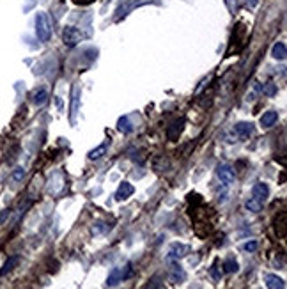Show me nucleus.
Listing matches in <instances>:
<instances>
[{
    "instance_id": "f257e3e1",
    "label": "nucleus",
    "mask_w": 287,
    "mask_h": 289,
    "mask_svg": "<svg viewBox=\"0 0 287 289\" xmlns=\"http://www.w3.org/2000/svg\"><path fill=\"white\" fill-rule=\"evenodd\" d=\"M36 34L37 39L46 43L52 37V25H50V20L46 16V12H37L36 14Z\"/></svg>"
},
{
    "instance_id": "f03ea898",
    "label": "nucleus",
    "mask_w": 287,
    "mask_h": 289,
    "mask_svg": "<svg viewBox=\"0 0 287 289\" xmlns=\"http://www.w3.org/2000/svg\"><path fill=\"white\" fill-rule=\"evenodd\" d=\"M131 273H133V268H131L130 263L124 265V266H117V268L112 270V273H110L108 279H106V286L119 284V282H122V281H126L128 277H131Z\"/></svg>"
},
{
    "instance_id": "7ed1b4c3",
    "label": "nucleus",
    "mask_w": 287,
    "mask_h": 289,
    "mask_svg": "<svg viewBox=\"0 0 287 289\" xmlns=\"http://www.w3.org/2000/svg\"><path fill=\"white\" fill-rule=\"evenodd\" d=\"M216 176H218V180L222 181L225 187L232 185V183H234V180H236L234 169H232L231 165H227V163H222V165H218V169H216Z\"/></svg>"
},
{
    "instance_id": "20e7f679",
    "label": "nucleus",
    "mask_w": 287,
    "mask_h": 289,
    "mask_svg": "<svg viewBox=\"0 0 287 289\" xmlns=\"http://www.w3.org/2000/svg\"><path fill=\"white\" fill-rule=\"evenodd\" d=\"M84 37V34L77 29V27H66L64 32H62V39H64V45L68 46H75L78 41Z\"/></svg>"
},
{
    "instance_id": "39448f33",
    "label": "nucleus",
    "mask_w": 287,
    "mask_h": 289,
    "mask_svg": "<svg viewBox=\"0 0 287 289\" xmlns=\"http://www.w3.org/2000/svg\"><path fill=\"white\" fill-rule=\"evenodd\" d=\"M183 128H185V119H176L169 128H167V139L176 142L179 139V135H181Z\"/></svg>"
},
{
    "instance_id": "423d86ee",
    "label": "nucleus",
    "mask_w": 287,
    "mask_h": 289,
    "mask_svg": "<svg viewBox=\"0 0 287 289\" xmlns=\"http://www.w3.org/2000/svg\"><path fill=\"white\" fill-rule=\"evenodd\" d=\"M268 195H270V188H268L266 183H255L254 187H252V197L254 199H257L259 202H266Z\"/></svg>"
},
{
    "instance_id": "0eeeda50",
    "label": "nucleus",
    "mask_w": 287,
    "mask_h": 289,
    "mask_svg": "<svg viewBox=\"0 0 287 289\" xmlns=\"http://www.w3.org/2000/svg\"><path fill=\"white\" fill-rule=\"evenodd\" d=\"M186 252H188V247H186V245L174 243L172 247H170L169 256H167V261H169V263H172V261H176V259H181V257L186 256Z\"/></svg>"
},
{
    "instance_id": "6e6552de",
    "label": "nucleus",
    "mask_w": 287,
    "mask_h": 289,
    "mask_svg": "<svg viewBox=\"0 0 287 289\" xmlns=\"http://www.w3.org/2000/svg\"><path fill=\"white\" fill-rule=\"evenodd\" d=\"M264 282H266V288H270V289H284L286 288L284 279L277 277V275H273V273H266V275H264Z\"/></svg>"
},
{
    "instance_id": "1a4fd4ad",
    "label": "nucleus",
    "mask_w": 287,
    "mask_h": 289,
    "mask_svg": "<svg viewBox=\"0 0 287 289\" xmlns=\"http://www.w3.org/2000/svg\"><path fill=\"white\" fill-rule=\"evenodd\" d=\"M234 131L238 137L247 139V137H250V135L254 133V124H252V122H238L234 126Z\"/></svg>"
},
{
    "instance_id": "9d476101",
    "label": "nucleus",
    "mask_w": 287,
    "mask_h": 289,
    "mask_svg": "<svg viewBox=\"0 0 287 289\" xmlns=\"http://www.w3.org/2000/svg\"><path fill=\"white\" fill-rule=\"evenodd\" d=\"M133 192H135V188L131 187L128 181H122L121 187H119V190H117V193H115V199H117V200H124V199H128V197H130Z\"/></svg>"
},
{
    "instance_id": "9b49d317",
    "label": "nucleus",
    "mask_w": 287,
    "mask_h": 289,
    "mask_svg": "<svg viewBox=\"0 0 287 289\" xmlns=\"http://www.w3.org/2000/svg\"><path fill=\"white\" fill-rule=\"evenodd\" d=\"M279 121V114H277L275 110H270V112H264V115L261 117V124L264 128H271L275 126V122Z\"/></svg>"
},
{
    "instance_id": "f8f14e48",
    "label": "nucleus",
    "mask_w": 287,
    "mask_h": 289,
    "mask_svg": "<svg viewBox=\"0 0 287 289\" xmlns=\"http://www.w3.org/2000/svg\"><path fill=\"white\" fill-rule=\"evenodd\" d=\"M78 101H80V91H78V86L73 87V96H71V122H75L78 114Z\"/></svg>"
},
{
    "instance_id": "ddd939ff",
    "label": "nucleus",
    "mask_w": 287,
    "mask_h": 289,
    "mask_svg": "<svg viewBox=\"0 0 287 289\" xmlns=\"http://www.w3.org/2000/svg\"><path fill=\"white\" fill-rule=\"evenodd\" d=\"M271 55H273V59H277V61H284L287 55V48H286V43H277L275 46H273V50H271Z\"/></svg>"
},
{
    "instance_id": "4468645a",
    "label": "nucleus",
    "mask_w": 287,
    "mask_h": 289,
    "mask_svg": "<svg viewBox=\"0 0 287 289\" xmlns=\"http://www.w3.org/2000/svg\"><path fill=\"white\" fill-rule=\"evenodd\" d=\"M186 279V273L183 272L181 266L174 265L172 266V273H170V282H174V284H181L183 281Z\"/></svg>"
},
{
    "instance_id": "2eb2a0df",
    "label": "nucleus",
    "mask_w": 287,
    "mask_h": 289,
    "mask_svg": "<svg viewBox=\"0 0 287 289\" xmlns=\"http://www.w3.org/2000/svg\"><path fill=\"white\" fill-rule=\"evenodd\" d=\"M117 128H119V131H121V133H124V135H128V133H131V131H133V126H131L130 117H126V115L119 119Z\"/></svg>"
},
{
    "instance_id": "dca6fc26",
    "label": "nucleus",
    "mask_w": 287,
    "mask_h": 289,
    "mask_svg": "<svg viewBox=\"0 0 287 289\" xmlns=\"http://www.w3.org/2000/svg\"><path fill=\"white\" fill-rule=\"evenodd\" d=\"M238 261L234 259V257H227L225 261H223V272L225 273H234L238 272Z\"/></svg>"
},
{
    "instance_id": "f3484780",
    "label": "nucleus",
    "mask_w": 287,
    "mask_h": 289,
    "mask_svg": "<svg viewBox=\"0 0 287 289\" xmlns=\"http://www.w3.org/2000/svg\"><path fill=\"white\" fill-rule=\"evenodd\" d=\"M46 99H48V93H46V89H39L32 94V101L36 103V105H45Z\"/></svg>"
},
{
    "instance_id": "a211bd4d",
    "label": "nucleus",
    "mask_w": 287,
    "mask_h": 289,
    "mask_svg": "<svg viewBox=\"0 0 287 289\" xmlns=\"http://www.w3.org/2000/svg\"><path fill=\"white\" fill-rule=\"evenodd\" d=\"M245 208L248 209V211L252 213H259L261 209H263V202H259L257 199H254V197H250V199L245 202Z\"/></svg>"
},
{
    "instance_id": "6ab92c4d",
    "label": "nucleus",
    "mask_w": 287,
    "mask_h": 289,
    "mask_svg": "<svg viewBox=\"0 0 287 289\" xmlns=\"http://www.w3.org/2000/svg\"><path fill=\"white\" fill-rule=\"evenodd\" d=\"M18 263H20V257H18V256H12V257H9V259H7V263H5V265H4V268L0 270V275H5V273H9V272H11L12 268H14V266L18 265Z\"/></svg>"
},
{
    "instance_id": "aec40b11",
    "label": "nucleus",
    "mask_w": 287,
    "mask_h": 289,
    "mask_svg": "<svg viewBox=\"0 0 287 289\" xmlns=\"http://www.w3.org/2000/svg\"><path fill=\"white\" fill-rule=\"evenodd\" d=\"M106 153V142L105 144H101L99 147H96V149H93L89 153V160H99L103 155Z\"/></svg>"
},
{
    "instance_id": "412c9836",
    "label": "nucleus",
    "mask_w": 287,
    "mask_h": 289,
    "mask_svg": "<svg viewBox=\"0 0 287 289\" xmlns=\"http://www.w3.org/2000/svg\"><path fill=\"white\" fill-rule=\"evenodd\" d=\"M257 247H259V243H257V241H248V243H245V247H243V249L247 250V252H255V250H257Z\"/></svg>"
},
{
    "instance_id": "4be33fe9",
    "label": "nucleus",
    "mask_w": 287,
    "mask_h": 289,
    "mask_svg": "<svg viewBox=\"0 0 287 289\" xmlns=\"http://www.w3.org/2000/svg\"><path fill=\"white\" fill-rule=\"evenodd\" d=\"M264 93H266L268 96H273V94L277 93V87H275V84H266V89H264Z\"/></svg>"
},
{
    "instance_id": "5701e85b",
    "label": "nucleus",
    "mask_w": 287,
    "mask_h": 289,
    "mask_svg": "<svg viewBox=\"0 0 287 289\" xmlns=\"http://www.w3.org/2000/svg\"><path fill=\"white\" fill-rule=\"evenodd\" d=\"M23 174H25L23 169H18V171L12 172V180H14V181H20L21 178H23Z\"/></svg>"
},
{
    "instance_id": "b1692460",
    "label": "nucleus",
    "mask_w": 287,
    "mask_h": 289,
    "mask_svg": "<svg viewBox=\"0 0 287 289\" xmlns=\"http://www.w3.org/2000/svg\"><path fill=\"white\" fill-rule=\"evenodd\" d=\"M73 2L78 5H89V4H93V2H96V0H73Z\"/></svg>"
}]
</instances>
